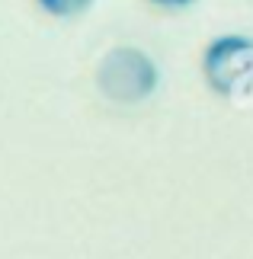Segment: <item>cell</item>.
<instances>
[{"label": "cell", "mask_w": 253, "mask_h": 259, "mask_svg": "<svg viewBox=\"0 0 253 259\" xmlns=\"http://www.w3.org/2000/svg\"><path fill=\"white\" fill-rule=\"evenodd\" d=\"M151 4H157V7H173V10H176V7H189L192 0H151Z\"/></svg>", "instance_id": "277c9868"}, {"label": "cell", "mask_w": 253, "mask_h": 259, "mask_svg": "<svg viewBox=\"0 0 253 259\" xmlns=\"http://www.w3.org/2000/svg\"><path fill=\"white\" fill-rule=\"evenodd\" d=\"M35 4L42 7L48 16H61V19H67V16L84 13V10L93 4V0H35Z\"/></svg>", "instance_id": "3957f363"}, {"label": "cell", "mask_w": 253, "mask_h": 259, "mask_svg": "<svg viewBox=\"0 0 253 259\" xmlns=\"http://www.w3.org/2000/svg\"><path fill=\"white\" fill-rule=\"evenodd\" d=\"M205 83L225 99L253 96V38L244 32H228L211 38L202 55Z\"/></svg>", "instance_id": "6da1fadb"}, {"label": "cell", "mask_w": 253, "mask_h": 259, "mask_svg": "<svg viewBox=\"0 0 253 259\" xmlns=\"http://www.w3.org/2000/svg\"><path fill=\"white\" fill-rule=\"evenodd\" d=\"M160 71L151 61L148 52H141L135 45H119L113 52L103 55V61L96 67V83L99 90L119 106H131L148 99L157 90Z\"/></svg>", "instance_id": "7a4b0ae2"}]
</instances>
